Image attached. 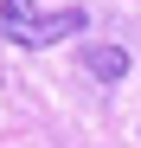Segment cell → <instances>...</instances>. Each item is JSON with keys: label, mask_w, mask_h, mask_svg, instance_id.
I'll use <instances>...</instances> for the list:
<instances>
[{"label": "cell", "mask_w": 141, "mask_h": 148, "mask_svg": "<svg viewBox=\"0 0 141 148\" xmlns=\"http://www.w3.org/2000/svg\"><path fill=\"white\" fill-rule=\"evenodd\" d=\"M83 26H90L83 7H58V13H45V7H32V0H0V32H7L13 45H26V52H45V45H58V39L83 32Z\"/></svg>", "instance_id": "6da1fadb"}, {"label": "cell", "mask_w": 141, "mask_h": 148, "mask_svg": "<svg viewBox=\"0 0 141 148\" xmlns=\"http://www.w3.org/2000/svg\"><path fill=\"white\" fill-rule=\"evenodd\" d=\"M83 71L103 77V84H122L128 77V52L122 45H83Z\"/></svg>", "instance_id": "7a4b0ae2"}]
</instances>
